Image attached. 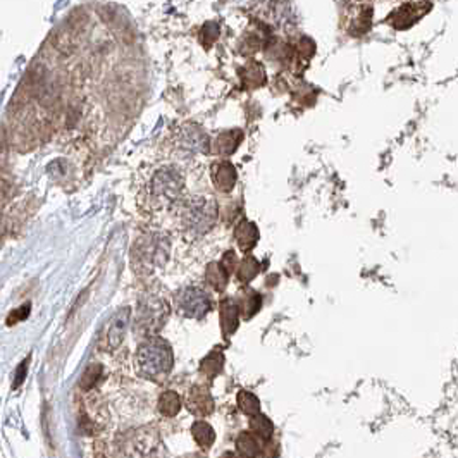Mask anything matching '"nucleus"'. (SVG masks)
<instances>
[{
    "label": "nucleus",
    "instance_id": "15",
    "mask_svg": "<svg viewBox=\"0 0 458 458\" xmlns=\"http://www.w3.org/2000/svg\"><path fill=\"white\" fill-rule=\"evenodd\" d=\"M192 434L193 439L197 441V445H199L201 450H208L215 441V432L212 429L211 424L205 422V420H197V422L193 424Z\"/></svg>",
    "mask_w": 458,
    "mask_h": 458
},
{
    "label": "nucleus",
    "instance_id": "24",
    "mask_svg": "<svg viewBox=\"0 0 458 458\" xmlns=\"http://www.w3.org/2000/svg\"><path fill=\"white\" fill-rule=\"evenodd\" d=\"M28 315H29V303H26V305H21L20 309L14 310V312L9 315V319H7V324H9V326L10 324H17V322L24 321Z\"/></svg>",
    "mask_w": 458,
    "mask_h": 458
},
{
    "label": "nucleus",
    "instance_id": "1",
    "mask_svg": "<svg viewBox=\"0 0 458 458\" xmlns=\"http://www.w3.org/2000/svg\"><path fill=\"white\" fill-rule=\"evenodd\" d=\"M190 164L157 160L138 174V201L146 212L174 211L186 199Z\"/></svg>",
    "mask_w": 458,
    "mask_h": 458
},
{
    "label": "nucleus",
    "instance_id": "6",
    "mask_svg": "<svg viewBox=\"0 0 458 458\" xmlns=\"http://www.w3.org/2000/svg\"><path fill=\"white\" fill-rule=\"evenodd\" d=\"M172 140H174L176 148H179L178 152L183 153V155L204 153L208 150L207 133L200 126H197V124H185V126H181L176 131Z\"/></svg>",
    "mask_w": 458,
    "mask_h": 458
},
{
    "label": "nucleus",
    "instance_id": "7",
    "mask_svg": "<svg viewBox=\"0 0 458 458\" xmlns=\"http://www.w3.org/2000/svg\"><path fill=\"white\" fill-rule=\"evenodd\" d=\"M138 260L146 269L150 267H160L166 264L169 257V241L166 236L146 238L144 243L137 248Z\"/></svg>",
    "mask_w": 458,
    "mask_h": 458
},
{
    "label": "nucleus",
    "instance_id": "25",
    "mask_svg": "<svg viewBox=\"0 0 458 458\" xmlns=\"http://www.w3.org/2000/svg\"><path fill=\"white\" fill-rule=\"evenodd\" d=\"M26 371H28V360H24L16 371V381H14V388H17L21 383H23L24 376H26Z\"/></svg>",
    "mask_w": 458,
    "mask_h": 458
},
{
    "label": "nucleus",
    "instance_id": "21",
    "mask_svg": "<svg viewBox=\"0 0 458 458\" xmlns=\"http://www.w3.org/2000/svg\"><path fill=\"white\" fill-rule=\"evenodd\" d=\"M238 406H240L241 412L250 417L260 413L259 398L255 397L254 393H250V391H240V393H238Z\"/></svg>",
    "mask_w": 458,
    "mask_h": 458
},
{
    "label": "nucleus",
    "instance_id": "5",
    "mask_svg": "<svg viewBox=\"0 0 458 458\" xmlns=\"http://www.w3.org/2000/svg\"><path fill=\"white\" fill-rule=\"evenodd\" d=\"M167 315H169V309H167L166 300L159 298V296H146L140 303L137 328L146 335H153L166 324Z\"/></svg>",
    "mask_w": 458,
    "mask_h": 458
},
{
    "label": "nucleus",
    "instance_id": "11",
    "mask_svg": "<svg viewBox=\"0 0 458 458\" xmlns=\"http://www.w3.org/2000/svg\"><path fill=\"white\" fill-rule=\"evenodd\" d=\"M212 178H214L215 188L221 190V192L228 193L234 188V183H236V171L231 166L229 162H217L212 171Z\"/></svg>",
    "mask_w": 458,
    "mask_h": 458
},
{
    "label": "nucleus",
    "instance_id": "4",
    "mask_svg": "<svg viewBox=\"0 0 458 458\" xmlns=\"http://www.w3.org/2000/svg\"><path fill=\"white\" fill-rule=\"evenodd\" d=\"M211 296L200 287H186L176 293V309L188 319H204L211 310Z\"/></svg>",
    "mask_w": 458,
    "mask_h": 458
},
{
    "label": "nucleus",
    "instance_id": "19",
    "mask_svg": "<svg viewBox=\"0 0 458 458\" xmlns=\"http://www.w3.org/2000/svg\"><path fill=\"white\" fill-rule=\"evenodd\" d=\"M250 429L255 436H259L262 441H270V438H273V434H274V424L270 422L266 415L257 413V415L252 417Z\"/></svg>",
    "mask_w": 458,
    "mask_h": 458
},
{
    "label": "nucleus",
    "instance_id": "14",
    "mask_svg": "<svg viewBox=\"0 0 458 458\" xmlns=\"http://www.w3.org/2000/svg\"><path fill=\"white\" fill-rule=\"evenodd\" d=\"M205 280H207V283L211 284L212 288L217 289V291H222L226 287H228V281H229V270L226 269L224 264H211V266L207 267V270H205Z\"/></svg>",
    "mask_w": 458,
    "mask_h": 458
},
{
    "label": "nucleus",
    "instance_id": "17",
    "mask_svg": "<svg viewBox=\"0 0 458 458\" xmlns=\"http://www.w3.org/2000/svg\"><path fill=\"white\" fill-rule=\"evenodd\" d=\"M222 365H224V355L221 351L214 350L201 360L200 371L212 379V377H215L222 371Z\"/></svg>",
    "mask_w": 458,
    "mask_h": 458
},
{
    "label": "nucleus",
    "instance_id": "18",
    "mask_svg": "<svg viewBox=\"0 0 458 458\" xmlns=\"http://www.w3.org/2000/svg\"><path fill=\"white\" fill-rule=\"evenodd\" d=\"M159 410L164 417H174L181 410V398L174 391H166L159 398Z\"/></svg>",
    "mask_w": 458,
    "mask_h": 458
},
{
    "label": "nucleus",
    "instance_id": "3",
    "mask_svg": "<svg viewBox=\"0 0 458 458\" xmlns=\"http://www.w3.org/2000/svg\"><path fill=\"white\" fill-rule=\"evenodd\" d=\"M138 369L145 377L150 379H162L171 372L174 365V355L169 343L162 338H148L138 348L137 355Z\"/></svg>",
    "mask_w": 458,
    "mask_h": 458
},
{
    "label": "nucleus",
    "instance_id": "16",
    "mask_svg": "<svg viewBox=\"0 0 458 458\" xmlns=\"http://www.w3.org/2000/svg\"><path fill=\"white\" fill-rule=\"evenodd\" d=\"M259 240V231L252 222H241L236 229V241L243 252L252 250Z\"/></svg>",
    "mask_w": 458,
    "mask_h": 458
},
{
    "label": "nucleus",
    "instance_id": "22",
    "mask_svg": "<svg viewBox=\"0 0 458 458\" xmlns=\"http://www.w3.org/2000/svg\"><path fill=\"white\" fill-rule=\"evenodd\" d=\"M259 270H260V266H259L257 260H255L254 257H247L238 264V269H236L238 280L243 281V283H248V281H252L255 276H257Z\"/></svg>",
    "mask_w": 458,
    "mask_h": 458
},
{
    "label": "nucleus",
    "instance_id": "13",
    "mask_svg": "<svg viewBox=\"0 0 458 458\" xmlns=\"http://www.w3.org/2000/svg\"><path fill=\"white\" fill-rule=\"evenodd\" d=\"M236 450L241 458H259L262 453L260 438L254 432H241L236 439Z\"/></svg>",
    "mask_w": 458,
    "mask_h": 458
},
{
    "label": "nucleus",
    "instance_id": "12",
    "mask_svg": "<svg viewBox=\"0 0 458 458\" xmlns=\"http://www.w3.org/2000/svg\"><path fill=\"white\" fill-rule=\"evenodd\" d=\"M238 322H240V309L234 302L226 300L221 303V329L222 335L229 338L238 329Z\"/></svg>",
    "mask_w": 458,
    "mask_h": 458
},
{
    "label": "nucleus",
    "instance_id": "10",
    "mask_svg": "<svg viewBox=\"0 0 458 458\" xmlns=\"http://www.w3.org/2000/svg\"><path fill=\"white\" fill-rule=\"evenodd\" d=\"M186 405H188L190 412L199 417L211 415V413L214 412V398L211 397L207 388H190L188 395H186Z\"/></svg>",
    "mask_w": 458,
    "mask_h": 458
},
{
    "label": "nucleus",
    "instance_id": "20",
    "mask_svg": "<svg viewBox=\"0 0 458 458\" xmlns=\"http://www.w3.org/2000/svg\"><path fill=\"white\" fill-rule=\"evenodd\" d=\"M260 307H262V296L255 291H245V295L241 296V315L247 321L259 312Z\"/></svg>",
    "mask_w": 458,
    "mask_h": 458
},
{
    "label": "nucleus",
    "instance_id": "2",
    "mask_svg": "<svg viewBox=\"0 0 458 458\" xmlns=\"http://www.w3.org/2000/svg\"><path fill=\"white\" fill-rule=\"evenodd\" d=\"M174 212L179 229L188 240H200L217 222V204L211 195H188Z\"/></svg>",
    "mask_w": 458,
    "mask_h": 458
},
{
    "label": "nucleus",
    "instance_id": "8",
    "mask_svg": "<svg viewBox=\"0 0 458 458\" xmlns=\"http://www.w3.org/2000/svg\"><path fill=\"white\" fill-rule=\"evenodd\" d=\"M130 319H131L130 307L119 309L114 315H112V319L109 321L107 326V333H105V346H107V350H117V348L121 346V343L124 342Z\"/></svg>",
    "mask_w": 458,
    "mask_h": 458
},
{
    "label": "nucleus",
    "instance_id": "23",
    "mask_svg": "<svg viewBox=\"0 0 458 458\" xmlns=\"http://www.w3.org/2000/svg\"><path fill=\"white\" fill-rule=\"evenodd\" d=\"M100 365H91V367L86 369L85 376L82 377V388L83 390H90L95 383H97L98 376H100Z\"/></svg>",
    "mask_w": 458,
    "mask_h": 458
},
{
    "label": "nucleus",
    "instance_id": "27",
    "mask_svg": "<svg viewBox=\"0 0 458 458\" xmlns=\"http://www.w3.org/2000/svg\"><path fill=\"white\" fill-rule=\"evenodd\" d=\"M186 458H205L204 455H199V453H193V455H190V457H186Z\"/></svg>",
    "mask_w": 458,
    "mask_h": 458
},
{
    "label": "nucleus",
    "instance_id": "9",
    "mask_svg": "<svg viewBox=\"0 0 458 458\" xmlns=\"http://www.w3.org/2000/svg\"><path fill=\"white\" fill-rule=\"evenodd\" d=\"M128 448H130V458H157L160 448L159 436L153 429L140 431L135 434Z\"/></svg>",
    "mask_w": 458,
    "mask_h": 458
},
{
    "label": "nucleus",
    "instance_id": "26",
    "mask_svg": "<svg viewBox=\"0 0 458 458\" xmlns=\"http://www.w3.org/2000/svg\"><path fill=\"white\" fill-rule=\"evenodd\" d=\"M221 458H240V457H238V455H234V453L228 452V453H224V455H222Z\"/></svg>",
    "mask_w": 458,
    "mask_h": 458
}]
</instances>
